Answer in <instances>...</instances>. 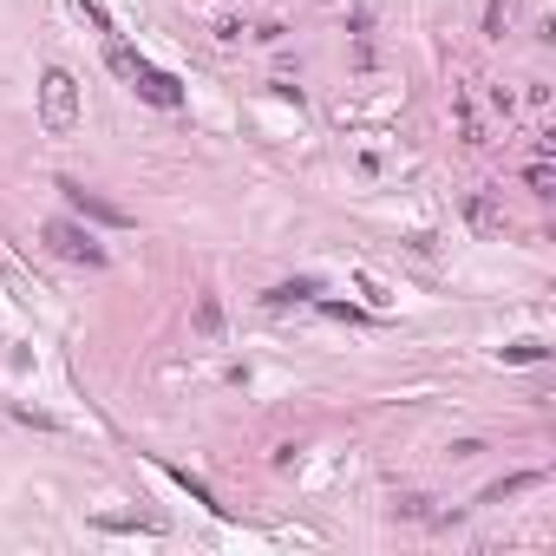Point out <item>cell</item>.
<instances>
[{"label":"cell","instance_id":"1","mask_svg":"<svg viewBox=\"0 0 556 556\" xmlns=\"http://www.w3.org/2000/svg\"><path fill=\"white\" fill-rule=\"evenodd\" d=\"M105 59H112V72L125 79L131 92H144V98H151V105H164V112H177V105H183V86H177V79H171V72H157L144 53H131L118 33H105Z\"/></svg>","mask_w":556,"mask_h":556},{"label":"cell","instance_id":"2","mask_svg":"<svg viewBox=\"0 0 556 556\" xmlns=\"http://www.w3.org/2000/svg\"><path fill=\"white\" fill-rule=\"evenodd\" d=\"M39 131L46 138H72L79 131V79L66 66L39 72Z\"/></svg>","mask_w":556,"mask_h":556},{"label":"cell","instance_id":"3","mask_svg":"<svg viewBox=\"0 0 556 556\" xmlns=\"http://www.w3.org/2000/svg\"><path fill=\"white\" fill-rule=\"evenodd\" d=\"M39 242H46L59 262H86V269L105 262V242H98L79 216H46V223H39Z\"/></svg>","mask_w":556,"mask_h":556},{"label":"cell","instance_id":"4","mask_svg":"<svg viewBox=\"0 0 556 556\" xmlns=\"http://www.w3.org/2000/svg\"><path fill=\"white\" fill-rule=\"evenodd\" d=\"M59 197H66V210L79 223H105V230H131V210H118V203H105L98 190H86L79 177H59Z\"/></svg>","mask_w":556,"mask_h":556},{"label":"cell","instance_id":"5","mask_svg":"<svg viewBox=\"0 0 556 556\" xmlns=\"http://www.w3.org/2000/svg\"><path fill=\"white\" fill-rule=\"evenodd\" d=\"M197 334H203V341H216V334H223V307H216L210 288L197 295Z\"/></svg>","mask_w":556,"mask_h":556},{"label":"cell","instance_id":"6","mask_svg":"<svg viewBox=\"0 0 556 556\" xmlns=\"http://www.w3.org/2000/svg\"><path fill=\"white\" fill-rule=\"evenodd\" d=\"M530 484H543V471H518V478H504V484H491L478 504H504V498H518V491H530Z\"/></svg>","mask_w":556,"mask_h":556},{"label":"cell","instance_id":"7","mask_svg":"<svg viewBox=\"0 0 556 556\" xmlns=\"http://www.w3.org/2000/svg\"><path fill=\"white\" fill-rule=\"evenodd\" d=\"M504 360H510V366H537V360H550V347H543V341H510Z\"/></svg>","mask_w":556,"mask_h":556},{"label":"cell","instance_id":"8","mask_svg":"<svg viewBox=\"0 0 556 556\" xmlns=\"http://www.w3.org/2000/svg\"><path fill=\"white\" fill-rule=\"evenodd\" d=\"M307 295H315V282H282V288H269L262 301H269V307H288V301H307Z\"/></svg>","mask_w":556,"mask_h":556},{"label":"cell","instance_id":"9","mask_svg":"<svg viewBox=\"0 0 556 556\" xmlns=\"http://www.w3.org/2000/svg\"><path fill=\"white\" fill-rule=\"evenodd\" d=\"M504 33H510V7L491 0V7H484V39H504Z\"/></svg>","mask_w":556,"mask_h":556},{"label":"cell","instance_id":"10","mask_svg":"<svg viewBox=\"0 0 556 556\" xmlns=\"http://www.w3.org/2000/svg\"><path fill=\"white\" fill-rule=\"evenodd\" d=\"M524 183H530V197H550V190H556V177H550V164H530V177H524Z\"/></svg>","mask_w":556,"mask_h":556}]
</instances>
